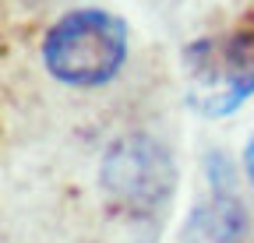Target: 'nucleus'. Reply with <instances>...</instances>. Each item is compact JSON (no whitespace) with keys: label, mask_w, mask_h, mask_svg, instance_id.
<instances>
[{"label":"nucleus","mask_w":254,"mask_h":243,"mask_svg":"<svg viewBox=\"0 0 254 243\" xmlns=\"http://www.w3.org/2000/svg\"><path fill=\"white\" fill-rule=\"evenodd\" d=\"M127 56V25L99 7L64 14L43 39L46 71L74 88H95L110 81Z\"/></svg>","instance_id":"f257e3e1"},{"label":"nucleus","mask_w":254,"mask_h":243,"mask_svg":"<svg viewBox=\"0 0 254 243\" xmlns=\"http://www.w3.org/2000/svg\"><path fill=\"white\" fill-rule=\"evenodd\" d=\"M103 184L120 204L134 211H155L170 201L177 184L173 155L148 134H127L106 151Z\"/></svg>","instance_id":"7ed1b4c3"},{"label":"nucleus","mask_w":254,"mask_h":243,"mask_svg":"<svg viewBox=\"0 0 254 243\" xmlns=\"http://www.w3.org/2000/svg\"><path fill=\"white\" fill-rule=\"evenodd\" d=\"M244 236V211L230 197L201 204L184 226V243H237Z\"/></svg>","instance_id":"20e7f679"},{"label":"nucleus","mask_w":254,"mask_h":243,"mask_svg":"<svg viewBox=\"0 0 254 243\" xmlns=\"http://www.w3.org/2000/svg\"><path fill=\"white\" fill-rule=\"evenodd\" d=\"M190 106L205 116H226L254 92V39L219 36L184 49Z\"/></svg>","instance_id":"f03ea898"},{"label":"nucleus","mask_w":254,"mask_h":243,"mask_svg":"<svg viewBox=\"0 0 254 243\" xmlns=\"http://www.w3.org/2000/svg\"><path fill=\"white\" fill-rule=\"evenodd\" d=\"M244 173H247V180L254 184V134H251V141L244 148Z\"/></svg>","instance_id":"39448f33"}]
</instances>
